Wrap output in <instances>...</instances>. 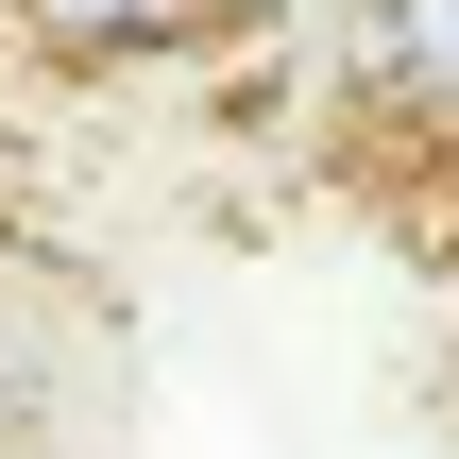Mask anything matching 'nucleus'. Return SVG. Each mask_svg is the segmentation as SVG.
<instances>
[{
    "mask_svg": "<svg viewBox=\"0 0 459 459\" xmlns=\"http://www.w3.org/2000/svg\"><path fill=\"white\" fill-rule=\"evenodd\" d=\"M204 17H238V0H17V34H51V51H170Z\"/></svg>",
    "mask_w": 459,
    "mask_h": 459,
    "instance_id": "f03ea898",
    "label": "nucleus"
},
{
    "mask_svg": "<svg viewBox=\"0 0 459 459\" xmlns=\"http://www.w3.org/2000/svg\"><path fill=\"white\" fill-rule=\"evenodd\" d=\"M358 51H375V85H392V102L459 119V0H358Z\"/></svg>",
    "mask_w": 459,
    "mask_h": 459,
    "instance_id": "f257e3e1",
    "label": "nucleus"
}]
</instances>
